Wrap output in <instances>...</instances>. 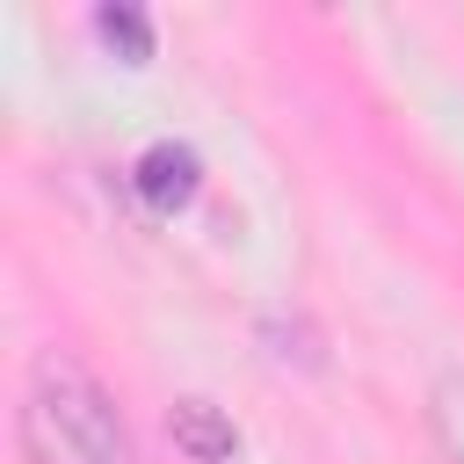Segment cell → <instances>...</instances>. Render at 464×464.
I'll return each instance as SVG.
<instances>
[{
    "instance_id": "2",
    "label": "cell",
    "mask_w": 464,
    "mask_h": 464,
    "mask_svg": "<svg viewBox=\"0 0 464 464\" xmlns=\"http://www.w3.org/2000/svg\"><path fill=\"white\" fill-rule=\"evenodd\" d=\"M138 196L152 203V210H181L196 188H203V160L188 152V145H174V138H160V145H145V160H138Z\"/></svg>"
},
{
    "instance_id": "1",
    "label": "cell",
    "mask_w": 464,
    "mask_h": 464,
    "mask_svg": "<svg viewBox=\"0 0 464 464\" xmlns=\"http://www.w3.org/2000/svg\"><path fill=\"white\" fill-rule=\"evenodd\" d=\"M36 413L58 420V435L80 450V464H138V442H130L116 399L72 355H36Z\"/></svg>"
},
{
    "instance_id": "5",
    "label": "cell",
    "mask_w": 464,
    "mask_h": 464,
    "mask_svg": "<svg viewBox=\"0 0 464 464\" xmlns=\"http://www.w3.org/2000/svg\"><path fill=\"white\" fill-rule=\"evenodd\" d=\"M428 413H435V435L450 442V457L464 464V370H450V377L435 384V406H428Z\"/></svg>"
},
{
    "instance_id": "3",
    "label": "cell",
    "mask_w": 464,
    "mask_h": 464,
    "mask_svg": "<svg viewBox=\"0 0 464 464\" xmlns=\"http://www.w3.org/2000/svg\"><path fill=\"white\" fill-rule=\"evenodd\" d=\"M167 428H174V450H188L196 464H232V457H239V428H232V413H218L210 399H174Z\"/></svg>"
},
{
    "instance_id": "4",
    "label": "cell",
    "mask_w": 464,
    "mask_h": 464,
    "mask_svg": "<svg viewBox=\"0 0 464 464\" xmlns=\"http://www.w3.org/2000/svg\"><path fill=\"white\" fill-rule=\"evenodd\" d=\"M94 29H102V36H109V44H116L130 65H145V58H152V22H145L130 0H109V7L94 14Z\"/></svg>"
}]
</instances>
